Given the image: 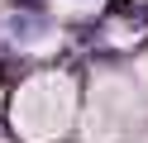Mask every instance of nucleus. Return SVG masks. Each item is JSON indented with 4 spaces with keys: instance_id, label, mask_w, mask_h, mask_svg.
I'll return each mask as SVG.
<instances>
[{
    "instance_id": "obj_1",
    "label": "nucleus",
    "mask_w": 148,
    "mask_h": 143,
    "mask_svg": "<svg viewBox=\"0 0 148 143\" xmlns=\"http://www.w3.org/2000/svg\"><path fill=\"white\" fill-rule=\"evenodd\" d=\"M14 133L29 143H48L72 129L77 119V76L72 72H38L14 91Z\"/></svg>"
},
{
    "instance_id": "obj_2",
    "label": "nucleus",
    "mask_w": 148,
    "mask_h": 143,
    "mask_svg": "<svg viewBox=\"0 0 148 143\" xmlns=\"http://www.w3.org/2000/svg\"><path fill=\"white\" fill-rule=\"evenodd\" d=\"M138 119H143V100H138L134 81L115 76V72L96 76L91 100H86V119H81L86 143H119L138 129Z\"/></svg>"
},
{
    "instance_id": "obj_3",
    "label": "nucleus",
    "mask_w": 148,
    "mask_h": 143,
    "mask_svg": "<svg viewBox=\"0 0 148 143\" xmlns=\"http://www.w3.org/2000/svg\"><path fill=\"white\" fill-rule=\"evenodd\" d=\"M5 38H10L14 48H24V53H34V48H53V43H58V29H53L43 14L24 10V14L5 19Z\"/></svg>"
},
{
    "instance_id": "obj_4",
    "label": "nucleus",
    "mask_w": 148,
    "mask_h": 143,
    "mask_svg": "<svg viewBox=\"0 0 148 143\" xmlns=\"http://www.w3.org/2000/svg\"><path fill=\"white\" fill-rule=\"evenodd\" d=\"M143 91H148V62H143Z\"/></svg>"
},
{
    "instance_id": "obj_5",
    "label": "nucleus",
    "mask_w": 148,
    "mask_h": 143,
    "mask_svg": "<svg viewBox=\"0 0 148 143\" xmlns=\"http://www.w3.org/2000/svg\"><path fill=\"white\" fill-rule=\"evenodd\" d=\"M72 5H91V0H72Z\"/></svg>"
}]
</instances>
